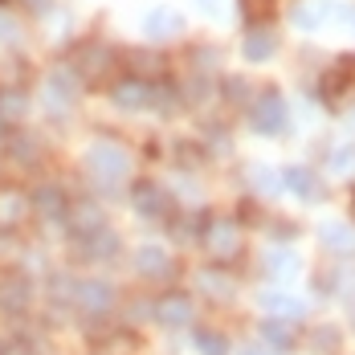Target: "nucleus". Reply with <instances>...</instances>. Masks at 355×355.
Segmentation results:
<instances>
[{
  "instance_id": "nucleus-1",
  "label": "nucleus",
  "mask_w": 355,
  "mask_h": 355,
  "mask_svg": "<svg viewBox=\"0 0 355 355\" xmlns=\"http://www.w3.org/2000/svg\"><path fill=\"white\" fill-rule=\"evenodd\" d=\"M155 315L168 327H184V322H192V298L188 294H164L159 306H155Z\"/></svg>"
},
{
  "instance_id": "nucleus-2",
  "label": "nucleus",
  "mask_w": 355,
  "mask_h": 355,
  "mask_svg": "<svg viewBox=\"0 0 355 355\" xmlns=\"http://www.w3.org/2000/svg\"><path fill=\"white\" fill-rule=\"evenodd\" d=\"M90 164H94V168H98V172H107V176H127V155H123V151H119V147H94V151H90Z\"/></svg>"
},
{
  "instance_id": "nucleus-3",
  "label": "nucleus",
  "mask_w": 355,
  "mask_h": 355,
  "mask_svg": "<svg viewBox=\"0 0 355 355\" xmlns=\"http://www.w3.org/2000/svg\"><path fill=\"white\" fill-rule=\"evenodd\" d=\"M257 131H282L286 127V107H282V98L278 94H266L261 103H257Z\"/></svg>"
},
{
  "instance_id": "nucleus-4",
  "label": "nucleus",
  "mask_w": 355,
  "mask_h": 355,
  "mask_svg": "<svg viewBox=\"0 0 355 355\" xmlns=\"http://www.w3.org/2000/svg\"><path fill=\"white\" fill-rule=\"evenodd\" d=\"M78 302L86 306V311H107L110 302H114V294H110V286H103V282H86L82 290H78Z\"/></svg>"
},
{
  "instance_id": "nucleus-5",
  "label": "nucleus",
  "mask_w": 355,
  "mask_h": 355,
  "mask_svg": "<svg viewBox=\"0 0 355 355\" xmlns=\"http://www.w3.org/2000/svg\"><path fill=\"white\" fill-rule=\"evenodd\" d=\"M135 270H139L143 278H164V274H168V257H164V253H159V249H139V253H135Z\"/></svg>"
},
{
  "instance_id": "nucleus-6",
  "label": "nucleus",
  "mask_w": 355,
  "mask_h": 355,
  "mask_svg": "<svg viewBox=\"0 0 355 355\" xmlns=\"http://www.w3.org/2000/svg\"><path fill=\"white\" fill-rule=\"evenodd\" d=\"M143 29H147V37H155V41H159V37H176L180 17H176V12H168V8H155V12L147 17V25H143Z\"/></svg>"
},
{
  "instance_id": "nucleus-7",
  "label": "nucleus",
  "mask_w": 355,
  "mask_h": 355,
  "mask_svg": "<svg viewBox=\"0 0 355 355\" xmlns=\"http://www.w3.org/2000/svg\"><path fill=\"white\" fill-rule=\"evenodd\" d=\"M286 180H290L294 188H302V196H306V200H319V196H322V192H319V180L311 176L306 168H290V172H286Z\"/></svg>"
},
{
  "instance_id": "nucleus-8",
  "label": "nucleus",
  "mask_w": 355,
  "mask_h": 355,
  "mask_svg": "<svg viewBox=\"0 0 355 355\" xmlns=\"http://www.w3.org/2000/svg\"><path fill=\"white\" fill-rule=\"evenodd\" d=\"M261 339H270L274 347H290L294 343V331L282 319H270V322H261Z\"/></svg>"
},
{
  "instance_id": "nucleus-9",
  "label": "nucleus",
  "mask_w": 355,
  "mask_h": 355,
  "mask_svg": "<svg viewBox=\"0 0 355 355\" xmlns=\"http://www.w3.org/2000/svg\"><path fill=\"white\" fill-rule=\"evenodd\" d=\"M270 49H274V33H266V29H257V33L245 41V58L249 62H261Z\"/></svg>"
},
{
  "instance_id": "nucleus-10",
  "label": "nucleus",
  "mask_w": 355,
  "mask_h": 355,
  "mask_svg": "<svg viewBox=\"0 0 355 355\" xmlns=\"http://www.w3.org/2000/svg\"><path fill=\"white\" fill-rule=\"evenodd\" d=\"M261 306H270V311H286L290 319H298V315H302V302H298V298H290V294H261Z\"/></svg>"
},
{
  "instance_id": "nucleus-11",
  "label": "nucleus",
  "mask_w": 355,
  "mask_h": 355,
  "mask_svg": "<svg viewBox=\"0 0 355 355\" xmlns=\"http://www.w3.org/2000/svg\"><path fill=\"white\" fill-rule=\"evenodd\" d=\"M209 249H213L216 257H225L229 249H237V233H233V225H216V233L209 237Z\"/></svg>"
},
{
  "instance_id": "nucleus-12",
  "label": "nucleus",
  "mask_w": 355,
  "mask_h": 355,
  "mask_svg": "<svg viewBox=\"0 0 355 355\" xmlns=\"http://www.w3.org/2000/svg\"><path fill=\"white\" fill-rule=\"evenodd\" d=\"M196 347L205 355H229V343H225L216 331H196Z\"/></svg>"
},
{
  "instance_id": "nucleus-13",
  "label": "nucleus",
  "mask_w": 355,
  "mask_h": 355,
  "mask_svg": "<svg viewBox=\"0 0 355 355\" xmlns=\"http://www.w3.org/2000/svg\"><path fill=\"white\" fill-rule=\"evenodd\" d=\"M143 94H147L143 82H123V86H119V103H123V107H143V103H147Z\"/></svg>"
},
{
  "instance_id": "nucleus-14",
  "label": "nucleus",
  "mask_w": 355,
  "mask_h": 355,
  "mask_svg": "<svg viewBox=\"0 0 355 355\" xmlns=\"http://www.w3.org/2000/svg\"><path fill=\"white\" fill-rule=\"evenodd\" d=\"M322 241H331V245H352L355 237L343 233V229H331V225H327V229H322Z\"/></svg>"
},
{
  "instance_id": "nucleus-15",
  "label": "nucleus",
  "mask_w": 355,
  "mask_h": 355,
  "mask_svg": "<svg viewBox=\"0 0 355 355\" xmlns=\"http://www.w3.org/2000/svg\"><path fill=\"white\" fill-rule=\"evenodd\" d=\"M196 4H200L205 12H213V17H220V12H225V0H196Z\"/></svg>"
}]
</instances>
